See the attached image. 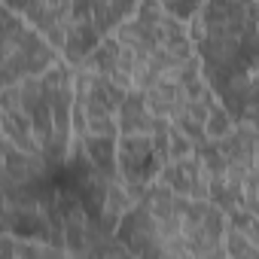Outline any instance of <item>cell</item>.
<instances>
[{
	"mask_svg": "<svg viewBox=\"0 0 259 259\" xmlns=\"http://www.w3.org/2000/svg\"><path fill=\"white\" fill-rule=\"evenodd\" d=\"M73 64L52 67L0 89V165L16 189L49 177L73 144Z\"/></svg>",
	"mask_w": 259,
	"mask_h": 259,
	"instance_id": "obj_1",
	"label": "cell"
},
{
	"mask_svg": "<svg viewBox=\"0 0 259 259\" xmlns=\"http://www.w3.org/2000/svg\"><path fill=\"white\" fill-rule=\"evenodd\" d=\"M259 0H201L186 22L198 70L235 122H256Z\"/></svg>",
	"mask_w": 259,
	"mask_h": 259,
	"instance_id": "obj_2",
	"label": "cell"
},
{
	"mask_svg": "<svg viewBox=\"0 0 259 259\" xmlns=\"http://www.w3.org/2000/svg\"><path fill=\"white\" fill-rule=\"evenodd\" d=\"M223 235L226 213L213 201L150 183L122 210L113 241L125 256L223 259Z\"/></svg>",
	"mask_w": 259,
	"mask_h": 259,
	"instance_id": "obj_3",
	"label": "cell"
},
{
	"mask_svg": "<svg viewBox=\"0 0 259 259\" xmlns=\"http://www.w3.org/2000/svg\"><path fill=\"white\" fill-rule=\"evenodd\" d=\"M189 58L195 55L186 22L174 19L156 0H138L132 16H125L107 37H101L76 61V67L104 73L125 92H132L150 85Z\"/></svg>",
	"mask_w": 259,
	"mask_h": 259,
	"instance_id": "obj_4",
	"label": "cell"
},
{
	"mask_svg": "<svg viewBox=\"0 0 259 259\" xmlns=\"http://www.w3.org/2000/svg\"><path fill=\"white\" fill-rule=\"evenodd\" d=\"M195 153L201 159L207 198L226 213V220L259 223L256 122H235L229 132L201 141Z\"/></svg>",
	"mask_w": 259,
	"mask_h": 259,
	"instance_id": "obj_5",
	"label": "cell"
},
{
	"mask_svg": "<svg viewBox=\"0 0 259 259\" xmlns=\"http://www.w3.org/2000/svg\"><path fill=\"white\" fill-rule=\"evenodd\" d=\"M61 61V52L0 0V89Z\"/></svg>",
	"mask_w": 259,
	"mask_h": 259,
	"instance_id": "obj_6",
	"label": "cell"
},
{
	"mask_svg": "<svg viewBox=\"0 0 259 259\" xmlns=\"http://www.w3.org/2000/svg\"><path fill=\"white\" fill-rule=\"evenodd\" d=\"M125 89L116 85L110 76L76 67L73 64V138L89 141V138H116V116L122 104Z\"/></svg>",
	"mask_w": 259,
	"mask_h": 259,
	"instance_id": "obj_7",
	"label": "cell"
},
{
	"mask_svg": "<svg viewBox=\"0 0 259 259\" xmlns=\"http://www.w3.org/2000/svg\"><path fill=\"white\" fill-rule=\"evenodd\" d=\"M64 7L70 13V25L61 58L76 64L101 37H107L125 16H132L138 0H64Z\"/></svg>",
	"mask_w": 259,
	"mask_h": 259,
	"instance_id": "obj_8",
	"label": "cell"
},
{
	"mask_svg": "<svg viewBox=\"0 0 259 259\" xmlns=\"http://www.w3.org/2000/svg\"><path fill=\"white\" fill-rule=\"evenodd\" d=\"M0 256L7 259H25V256H64L58 247L40 241V238H25L16 232H0Z\"/></svg>",
	"mask_w": 259,
	"mask_h": 259,
	"instance_id": "obj_9",
	"label": "cell"
},
{
	"mask_svg": "<svg viewBox=\"0 0 259 259\" xmlns=\"http://www.w3.org/2000/svg\"><path fill=\"white\" fill-rule=\"evenodd\" d=\"M156 4H159L162 10H168L174 19H180V22H189V19L195 16V10L201 7V0H156Z\"/></svg>",
	"mask_w": 259,
	"mask_h": 259,
	"instance_id": "obj_10",
	"label": "cell"
}]
</instances>
